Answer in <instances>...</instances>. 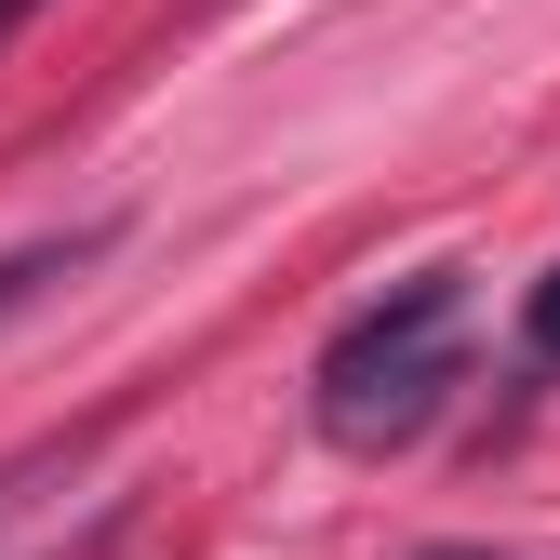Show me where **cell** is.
I'll return each instance as SVG.
<instances>
[{
    "label": "cell",
    "mask_w": 560,
    "mask_h": 560,
    "mask_svg": "<svg viewBox=\"0 0 560 560\" xmlns=\"http://www.w3.org/2000/svg\"><path fill=\"white\" fill-rule=\"evenodd\" d=\"M27 14H40V0H0V40H14V27H27Z\"/></svg>",
    "instance_id": "cell-5"
},
{
    "label": "cell",
    "mask_w": 560,
    "mask_h": 560,
    "mask_svg": "<svg viewBox=\"0 0 560 560\" xmlns=\"http://www.w3.org/2000/svg\"><path fill=\"white\" fill-rule=\"evenodd\" d=\"M454 387H467V280L428 267V280H400L387 307H361L320 347L307 413H320L334 454H400V441H428V413Z\"/></svg>",
    "instance_id": "cell-1"
},
{
    "label": "cell",
    "mask_w": 560,
    "mask_h": 560,
    "mask_svg": "<svg viewBox=\"0 0 560 560\" xmlns=\"http://www.w3.org/2000/svg\"><path fill=\"white\" fill-rule=\"evenodd\" d=\"M400 560H534V547H400Z\"/></svg>",
    "instance_id": "cell-4"
},
{
    "label": "cell",
    "mask_w": 560,
    "mask_h": 560,
    "mask_svg": "<svg viewBox=\"0 0 560 560\" xmlns=\"http://www.w3.org/2000/svg\"><path fill=\"white\" fill-rule=\"evenodd\" d=\"M94 254H107V228H67V241H27V254H0V320H14V307H40L54 280H81Z\"/></svg>",
    "instance_id": "cell-2"
},
{
    "label": "cell",
    "mask_w": 560,
    "mask_h": 560,
    "mask_svg": "<svg viewBox=\"0 0 560 560\" xmlns=\"http://www.w3.org/2000/svg\"><path fill=\"white\" fill-rule=\"evenodd\" d=\"M521 347H534V361H560V267L521 294Z\"/></svg>",
    "instance_id": "cell-3"
}]
</instances>
